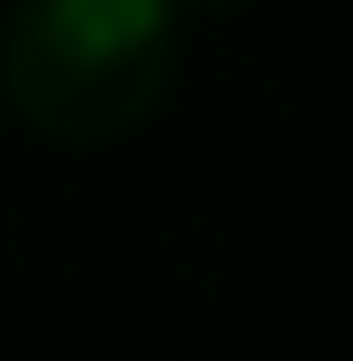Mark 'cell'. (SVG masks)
<instances>
[{
    "instance_id": "6da1fadb",
    "label": "cell",
    "mask_w": 353,
    "mask_h": 361,
    "mask_svg": "<svg viewBox=\"0 0 353 361\" xmlns=\"http://www.w3.org/2000/svg\"><path fill=\"white\" fill-rule=\"evenodd\" d=\"M177 73V0H16L0 25V97L49 145L129 137Z\"/></svg>"
},
{
    "instance_id": "7a4b0ae2",
    "label": "cell",
    "mask_w": 353,
    "mask_h": 361,
    "mask_svg": "<svg viewBox=\"0 0 353 361\" xmlns=\"http://www.w3.org/2000/svg\"><path fill=\"white\" fill-rule=\"evenodd\" d=\"M177 8H241V0H177Z\"/></svg>"
}]
</instances>
